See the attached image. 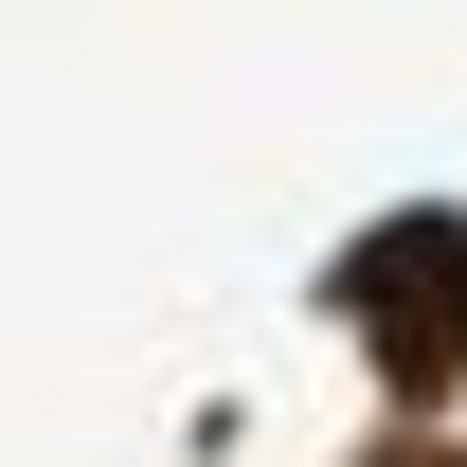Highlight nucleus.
Listing matches in <instances>:
<instances>
[{
    "label": "nucleus",
    "instance_id": "nucleus-1",
    "mask_svg": "<svg viewBox=\"0 0 467 467\" xmlns=\"http://www.w3.org/2000/svg\"><path fill=\"white\" fill-rule=\"evenodd\" d=\"M359 324L396 342V378H450V342H467V234L450 216H396L378 252H359Z\"/></svg>",
    "mask_w": 467,
    "mask_h": 467
}]
</instances>
